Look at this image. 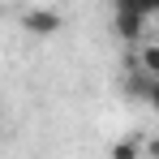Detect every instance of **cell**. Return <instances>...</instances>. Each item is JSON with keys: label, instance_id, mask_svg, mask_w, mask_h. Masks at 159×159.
Segmentation results:
<instances>
[{"label": "cell", "instance_id": "obj_5", "mask_svg": "<svg viewBox=\"0 0 159 159\" xmlns=\"http://www.w3.org/2000/svg\"><path fill=\"white\" fill-rule=\"evenodd\" d=\"M146 155H159V142H151V146H146Z\"/></svg>", "mask_w": 159, "mask_h": 159}, {"label": "cell", "instance_id": "obj_4", "mask_svg": "<svg viewBox=\"0 0 159 159\" xmlns=\"http://www.w3.org/2000/svg\"><path fill=\"white\" fill-rule=\"evenodd\" d=\"M138 4H142V9H146L151 17H155V13H159V0H138Z\"/></svg>", "mask_w": 159, "mask_h": 159}, {"label": "cell", "instance_id": "obj_2", "mask_svg": "<svg viewBox=\"0 0 159 159\" xmlns=\"http://www.w3.org/2000/svg\"><path fill=\"white\" fill-rule=\"evenodd\" d=\"M138 65H142L146 73H155V78H159V43H146V48L138 52Z\"/></svg>", "mask_w": 159, "mask_h": 159}, {"label": "cell", "instance_id": "obj_3", "mask_svg": "<svg viewBox=\"0 0 159 159\" xmlns=\"http://www.w3.org/2000/svg\"><path fill=\"white\" fill-rule=\"evenodd\" d=\"M138 155H142L138 142H116V146H112V159H138Z\"/></svg>", "mask_w": 159, "mask_h": 159}, {"label": "cell", "instance_id": "obj_1", "mask_svg": "<svg viewBox=\"0 0 159 159\" xmlns=\"http://www.w3.org/2000/svg\"><path fill=\"white\" fill-rule=\"evenodd\" d=\"M26 30L30 34H56V30H60V13H52V9H30L26 13Z\"/></svg>", "mask_w": 159, "mask_h": 159}, {"label": "cell", "instance_id": "obj_6", "mask_svg": "<svg viewBox=\"0 0 159 159\" xmlns=\"http://www.w3.org/2000/svg\"><path fill=\"white\" fill-rule=\"evenodd\" d=\"M151 107H155V116H159V90H155V99H151Z\"/></svg>", "mask_w": 159, "mask_h": 159}]
</instances>
